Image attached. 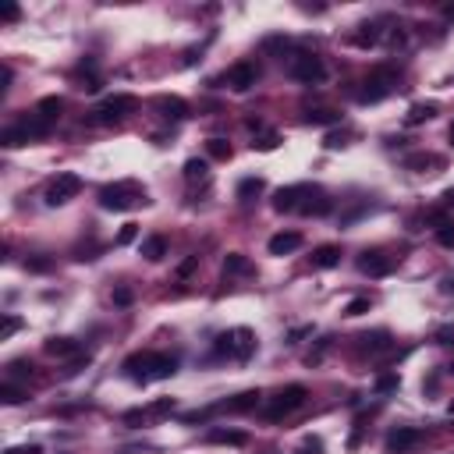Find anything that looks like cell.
I'll use <instances>...</instances> for the list:
<instances>
[{
  "mask_svg": "<svg viewBox=\"0 0 454 454\" xmlns=\"http://www.w3.org/2000/svg\"><path fill=\"white\" fill-rule=\"evenodd\" d=\"M394 89H397V71H394V68H376V71H369V75L359 82L355 100H359V103H380V100H387Z\"/></svg>",
  "mask_w": 454,
  "mask_h": 454,
  "instance_id": "cell-3",
  "label": "cell"
},
{
  "mask_svg": "<svg viewBox=\"0 0 454 454\" xmlns=\"http://www.w3.org/2000/svg\"><path fill=\"white\" fill-rule=\"evenodd\" d=\"M380 25H383V22H362L359 33L351 36V43H355V47H376V43L383 40V29H380Z\"/></svg>",
  "mask_w": 454,
  "mask_h": 454,
  "instance_id": "cell-18",
  "label": "cell"
},
{
  "mask_svg": "<svg viewBox=\"0 0 454 454\" xmlns=\"http://www.w3.org/2000/svg\"><path fill=\"white\" fill-rule=\"evenodd\" d=\"M450 146H454V124H450Z\"/></svg>",
  "mask_w": 454,
  "mask_h": 454,
  "instance_id": "cell-51",
  "label": "cell"
},
{
  "mask_svg": "<svg viewBox=\"0 0 454 454\" xmlns=\"http://www.w3.org/2000/svg\"><path fill=\"white\" fill-rule=\"evenodd\" d=\"M43 348H47V355H54V359H68V355H78V351H82L78 341H71V337H50Z\"/></svg>",
  "mask_w": 454,
  "mask_h": 454,
  "instance_id": "cell-20",
  "label": "cell"
},
{
  "mask_svg": "<svg viewBox=\"0 0 454 454\" xmlns=\"http://www.w3.org/2000/svg\"><path fill=\"white\" fill-rule=\"evenodd\" d=\"M4 454H43V447H40V443H25V447H11V450H4Z\"/></svg>",
  "mask_w": 454,
  "mask_h": 454,
  "instance_id": "cell-42",
  "label": "cell"
},
{
  "mask_svg": "<svg viewBox=\"0 0 454 454\" xmlns=\"http://www.w3.org/2000/svg\"><path fill=\"white\" fill-rule=\"evenodd\" d=\"M305 397H309V390H305L302 383H291V387L277 390V394L270 397V404H267V419H270V422H277V419L291 415L295 408H302V404H305Z\"/></svg>",
  "mask_w": 454,
  "mask_h": 454,
  "instance_id": "cell-6",
  "label": "cell"
},
{
  "mask_svg": "<svg viewBox=\"0 0 454 454\" xmlns=\"http://www.w3.org/2000/svg\"><path fill=\"white\" fill-rule=\"evenodd\" d=\"M281 146V135L277 132H267V135H260L256 142H252V149H260V153H270V149H277Z\"/></svg>",
  "mask_w": 454,
  "mask_h": 454,
  "instance_id": "cell-34",
  "label": "cell"
},
{
  "mask_svg": "<svg viewBox=\"0 0 454 454\" xmlns=\"http://www.w3.org/2000/svg\"><path fill=\"white\" fill-rule=\"evenodd\" d=\"M146 188L139 181H114V185H103L100 188V206L103 209H135V206H146Z\"/></svg>",
  "mask_w": 454,
  "mask_h": 454,
  "instance_id": "cell-2",
  "label": "cell"
},
{
  "mask_svg": "<svg viewBox=\"0 0 454 454\" xmlns=\"http://www.w3.org/2000/svg\"><path fill=\"white\" fill-rule=\"evenodd\" d=\"M124 373L132 380H167L177 373V359L174 355H163V351H135L124 359Z\"/></svg>",
  "mask_w": 454,
  "mask_h": 454,
  "instance_id": "cell-1",
  "label": "cell"
},
{
  "mask_svg": "<svg viewBox=\"0 0 454 454\" xmlns=\"http://www.w3.org/2000/svg\"><path fill=\"white\" fill-rule=\"evenodd\" d=\"M419 440H422V429H415V426H397V429L387 433L383 447H387V454H401V450L415 447Z\"/></svg>",
  "mask_w": 454,
  "mask_h": 454,
  "instance_id": "cell-10",
  "label": "cell"
},
{
  "mask_svg": "<svg viewBox=\"0 0 454 454\" xmlns=\"http://www.w3.org/2000/svg\"><path fill=\"white\" fill-rule=\"evenodd\" d=\"M440 202H443V209H450V206H454V188H447V192L440 195Z\"/></svg>",
  "mask_w": 454,
  "mask_h": 454,
  "instance_id": "cell-48",
  "label": "cell"
},
{
  "mask_svg": "<svg viewBox=\"0 0 454 454\" xmlns=\"http://www.w3.org/2000/svg\"><path fill=\"white\" fill-rule=\"evenodd\" d=\"M61 110H64V100H61V96H47V100H40V107H36V114L47 117L50 124L61 117Z\"/></svg>",
  "mask_w": 454,
  "mask_h": 454,
  "instance_id": "cell-25",
  "label": "cell"
},
{
  "mask_svg": "<svg viewBox=\"0 0 454 454\" xmlns=\"http://www.w3.org/2000/svg\"><path fill=\"white\" fill-rule=\"evenodd\" d=\"M18 18H22L18 8H4V22H18Z\"/></svg>",
  "mask_w": 454,
  "mask_h": 454,
  "instance_id": "cell-47",
  "label": "cell"
},
{
  "mask_svg": "<svg viewBox=\"0 0 454 454\" xmlns=\"http://www.w3.org/2000/svg\"><path fill=\"white\" fill-rule=\"evenodd\" d=\"M404 163H408V167H415V170H422V167H429V163H433V156H429V153H419V156H408Z\"/></svg>",
  "mask_w": 454,
  "mask_h": 454,
  "instance_id": "cell-41",
  "label": "cell"
},
{
  "mask_svg": "<svg viewBox=\"0 0 454 454\" xmlns=\"http://www.w3.org/2000/svg\"><path fill=\"white\" fill-rule=\"evenodd\" d=\"M298 209H302L305 216H327V213L334 209V202H330L320 188H313V185H309V192H305V199H302V206H298Z\"/></svg>",
  "mask_w": 454,
  "mask_h": 454,
  "instance_id": "cell-14",
  "label": "cell"
},
{
  "mask_svg": "<svg viewBox=\"0 0 454 454\" xmlns=\"http://www.w3.org/2000/svg\"><path fill=\"white\" fill-rule=\"evenodd\" d=\"M443 291H454V277H450V281H447V288H443Z\"/></svg>",
  "mask_w": 454,
  "mask_h": 454,
  "instance_id": "cell-50",
  "label": "cell"
},
{
  "mask_svg": "<svg viewBox=\"0 0 454 454\" xmlns=\"http://www.w3.org/2000/svg\"><path fill=\"white\" fill-rule=\"evenodd\" d=\"M223 274H252L249 256H242V252H227V256H223Z\"/></svg>",
  "mask_w": 454,
  "mask_h": 454,
  "instance_id": "cell-24",
  "label": "cell"
},
{
  "mask_svg": "<svg viewBox=\"0 0 454 454\" xmlns=\"http://www.w3.org/2000/svg\"><path fill=\"white\" fill-rule=\"evenodd\" d=\"M443 18H447V22H454V4H447V8H443Z\"/></svg>",
  "mask_w": 454,
  "mask_h": 454,
  "instance_id": "cell-49",
  "label": "cell"
},
{
  "mask_svg": "<svg viewBox=\"0 0 454 454\" xmlns=\"http://www.w3.org/2000/svg\"><path fill=\"white\" fill-rule=\"evenodd\" d=\"M369 305H373L369 298H351V302L344 305V316H351V320H355V316H366V313H369Z\"/></svg>",
  "mask_w": 454,
  "mask_h": 454,
  "instance_id": "cell-35",
  "label": "cell"
},
{
  "mask_svg": "<svg viewBox=\"0 0 454 454\" xmlns=\"http://www.w3.org/2000/svg\"><path fill=\"white\" fill-rule=\"evenodd\" d=\"M359 270H362L366 277H387V274L394 270V260L383 256L380 249H373V252H362V256H359Z\"/></svg>",
  "mask_w": 454,
  "mask_h": 454,
  "instance_id": "cell-11",
  "label": "cell"
},
{
  "mask_svg": "<svg viewBox=\"0 0 454 454\" xmlns=\"http://www.w3.org/2000/svg\"><path fill=\"white\" fill-rule=\"evenodd\" d=\"M114 302H117V305H132V291H128V288H117V291H114Z\"/></svg>",
  "mask_w": 454,
  "mask_h": 454,
  "instance_id": "cell-43",
  "label": "cell"
},
{
  "mask_svg": "<svg viewBox=\"0 0 454 454\" xmlns=\"http://www.w3.org/2000/svg\"><path fill=\"white\" fill-rule=\"evenodd\" d=\"M206 177H209L206 160H188L185 163V181H206Z\"/></svg>",
  "mask_w": 454,
  "mask_h": 454,
  "instance_id": "cell-28",
  "label": "cell"
},
{
  "mask_svg": "<svg viewBox=\"0 0 454 454\" xmlns=\"http://www.w3.org/2000/svg\"><path fill=\"white\" fill-rule=\"evenodd\" d=\"M75 82H78L82 93H100V86H103V78L93 71V61H86V64L75 71Z\"/></svg>",
  "mask_w": 454,
  "mask_h": 454,
  "instance_id": "cell-19",
  "label": "cell"
},
{
  "mask_svg": "<svg viewBox=\"0 0 454 454\" xmlns=\"http://www.w3.org/2000/svg\"><path fill=\"white\" fill-rule=\"evenodd\" d=\"M8 89H11V68L0 71V93H8Z\"/></svg>",
  "mask_w": 454,
  "mask_h": 454,
  "instance_id": "cell-46",
  "label": "cell"
},
{
  "mask_svg": "<svg viewBox=\"0 0 454 454\" xmlns=\"http://www.w3.org/2000/svg\"><path fill=\"white\" fill-rule=\"evenodd\" d=\"M288 75H291L295 82L316 86V82H323V78H327V64H323L316 54H295V57L288 61Z\"/></svg>",
  "mask_w": 454,
  "mask_h": 454,
  "instance_id": "cell-7",
  "label": "cell"
},
{
  "mask_svg": "<svg viewBox=\"0 0 454 454\" xmlns=\"http://www.w3.org/2000/svg\"><path fill=\"white\" fill-rule=\"evenodd\" d=\"M447 373H454V362H450V369H447Z\"/></svg>",
  "mask_w": 454,
  "mask_h": 454,
  "instance_id": "cell-52",
  "label": "cell"
},
{
  "mask_svg": "<svg viewBox=\"0 0 454 454\" xmlns=\"http://www.w3.org/2000/svg\"><path fill=\"white\" fill-rule=\"evenodd\" d=\"M359 341H362V348H366L369 355H383V351H390V337H387V330H376V334H362Z\"/></svg>",
  "mask_w": 454,
  "mask_h": 454,
  "instance_id": "cell-22",
  "label": "cell"
},
{
  "mask_svg": "<svg viewBox=\"0 0 454 454\" xmlns=\"http://www.w3.org/2000/svg\"><path fill=\"white\" fill-rule=\"evenodd\" d=\"M433 114H436V103H415V107L404 114V121H408V124H422V121H429Z\"/></svg>",
  "mask_w": 454,
  "mask_h": 454,
  "instance_id": "cell-26",
  "label": "cell"
},
{
  "mask_svg": "<svg viewBox=\"0 0 454 454\" xmlns=\"http://www.w3.org/2000/svg\"><path fill=\"white\" fill-rule=\"evenodd\" d=\"M153 107L160 110V117H167V121H181V117H188V103L181 100V96H156L153 100Z\"/></svg>",
  "mask_w": 454,
  "mask_h": 454,
  "instance_id": "cell-15",
  "label": "cell"
},
{
  "mask_svg": "<svg viewBox=\"0 0 454 454\" xmlns=\"http://www.w3.org/2000/svg\"><path fill=\"white\" fill-rule=\"evenodd\" d=\"M436 242H440L443 249H454V216H447V220L436 227Z\"/></svg>",
  "mask_w": 454,
  "mask_h": 454,
  "instance_id": "cell-30",
  "label": "cell"
},
{
  "mask_svg": "<svg viewBox=\"0 0 454 454\" xmlns=\"http://www.w3.org/2000/svg\"><path fill=\"white\" fill-rule=\"evenodd\" d=\"M0 401H4V404H22L25 401V390L15 387V383H4V387H0Z\"/></svg>",
  "mask_w": 454,
  "mask_h": 454,
  "instance_id": "cell-32",
  "label": "cell"
},
{
  "mask_svg": "<svg viewBox=\"0 0 454 454\" xmlns=\"http://www.w3.org/2000/svg\"><path fill=\"white\" fill-rule=\"evenodd\" d=\"M298 245H302V235H298V231H281V235H274V238L267 242L270 256H288V252H295Z\"/></svg>",
  "mask_w": 454,
  "mask_h": 454,
  "instance_id": "cell-16",
  "label": "cell"
},
{
  "mask_svg": "<svg viewBox=\"0 0 454 454\" xmlns=\"http://www.w3.org/2000/svg\"><path fill=\"white\" fill-rule=\"evenodd\" d=\"M135 110H139V100L128 96V93H117V96H107V100L89 114V121H93V124H117V121H124V117L135 114Z\"/></svg>",
  "mask_w": 454,
  "mask_h": 454,
  "instance_id": "cell-5",
  "label": "cell"
},
{
  "mask_svg": "<svg viewBox=\"0 0 454 454\" xmlns=\"http://www.w3.org/2000/svg\"><path fill=\"white\" fill-rule=\"evenodd\" d=\"M135 238H139V223H124L121 235H117V245H128V242H135Z\"/></svg>",
  "mask_w": 454,
  "mask_h": 454,
  "instance_id": "cell-38",
  "label": "cell"
},
{
  "mask_svg": "<svg viewBox=\"0 0 454 454\" xmlns=\"http://www.w3.org/2000/svg\"><path fill=\"white\" fill-rule=\"evenodd\" d=\"M18 327H22V320H18V316H4V327H0V341H8Z\"/></svg>",
  "mask_w": 454,
  "mask_h": 454,
  "instance_id": "cell-39",
  "label": "cell"
},
{
  "mask_svg": "<svg viewBox=\"0 0 454 454\" xmlns=\"http://www.w3.org/2000/svg\"><path fill=\"white\" fill-rule=\"evenodd\" d=\"M78 192H82V177H78V174H57V177L47 185L43 199H47V206H64V202H71Z\"/></svg>",
  "mask_w": 454,
  "mask_h": 454,
  "instance_id": "cell-8",
  "label": "cell"
},
{
  "mask_svg": "<svg viewBox=\"0 0 454 454\" xmlns=\"http://www.w3.org/2000/svg\"><path fill=\"white\" fill-rule=\"evenodd\" d=\"M309 263H313V270H330V267H337V263H341V245H320V249L309 256Z\"/></svg>",
  "mask_w": 454,
  "mask_h": 454,
  "instance_id": "cell-17",
  "label": "cell"
},
{
  "mask_svg": "<svg viewBox=\"0 0 454 454\" xmlns=\"http://www.w3.org/2000/svg\"><path fill=\"white\" fill-rule=\"evenodd\" d=\"M195 270H199V256H188V260H185V263H181V267H177V277H181V281H185V277H192V274H195Z\"/></svg>",
  "mask_w": 454,
  "mask_h": 454,
  "instance_id": "cell-40",
  "label": "cell"
},
{
  "mask_svg": "<svg viewBox=\"0 0 454 454\" xmlns=\"http://www.w3.org/2000/svg\"><path fill=\"white\" fill-rule=\"evenodd\" d=\"M295 454H323V440H320V436H305Z\"/></svg>",
  "mask_w": 454,
  "mask_h": 454,
  "instance_id": "cell-36",
  "label": "cell"
},
{
  "mask_svg": "<svg viewBox=\"0 0 454 454\" xmlns=\"http://www.w3.org/2000/svg\"><path fill=\"white\" fill-rule=\"evenodd\" d=\"M263 188H267V185H263V177H245V181L238 185V199H245V202H249V199H256Z\"/></svg>",
  "mask_w": 454,
  "mask_h": 454,
  "instance_id": "cell-29",
  "label": "cell"
},
{
  "mask_svg": "<svg viewBox=\"0 0 454 454\" xmlns=\"http://www.w3.org/2000/svg\"><path fill=\"white\" fill-rule=\"evenodd\" d=\"M401 387V376L397 373H380L376 376V394H387V390H397Z\"/></svg>",
  "mask_w": 454,
  "mask_h": 454,
  "instance_id": "cell-33",
  "label": "cell"
},
{
  "mask_svg": "<svg viewBox=\"0 0 454 454\" xmlns=\"http://www.w3.org/2000/svg\"><path fill=\"white\" fill-rule=\"evenodd\" d=\"M25 267H29V270H36V274H43V270H50V260H29Z\"/></svg>",
  "mask_w": 454,
  "mask_h": 454,
  "instance_id": "cell-44",
  "label": "cell"
},
{
  "mask_svg": "<svg viewBox=\"0 0 454 454\" xmlns=\"http://www.w3.org/2000/svg\"><path fill=\"white\" fill-rule=\"evenodd\" d=\"M305 192H309V185H288V188H277V195H274V209H277V213H291V209H298V206H302V199H305Z\"/></svg>",
  "mask_w": 454,
  "mask_h": 454,
  "instance_id": "cell-12",
  "label": "cell"
},
{
  "mask_svg": "<svg viewBox=\"0 0 454 454\" xmlns=\"http://www.w3.org/2000/svg\"><path fill=\"white\" fill-rule=\"evenodd\" d=\"M8 376H33V362H25V359H15V362L8 366Z\"/></svg>",
  "mask_w": 454,
  "mask_h": 454,
  "instance_id": "cell-37",
  "label": "cell"
},
{
  "mask_svg": "<svg viewBox=\"0 0 454 454\" xmlns=\"http://www.w3.org/2000/svg\"><path fill=\"white\" fill-rule=\"evenodd\" d=\"M163 252H167V238H163V235H153V238L142 242V256H146L149 263H160Z\"/></svg>",
  "mask_w": 454,
  "mask_h": 454,
  "instance_id": "cell-23",
  "label": "cell"
},
{
  "mask_svg": "<svg viewBox=\"0 0 454 454\" xmlns=\"http://www.w3.org/2000/svg\"><path fill=\"white\" fill-rule=\"evenodd\" d=\"M213 351H216V355H227V359L245 362V359L256 351V334H252L249 327H235V330H227V334L216 337Z\"/></svg>",
  "mask_w": 454,
  "mask_h": 454,
  "instance_id": "cell-4",
  "label": "cell"
},
{
  "mask_svg": "<svg viewBox=\"0 0 454 454\" xmlns=\"http://www.w3.org/2000/svg\"><path fill=\"white\" fill-rule=\"evenodd\" d=\"M450 415H454V401H450Z\"/></svg>",
  "mask_w": 454,
  "mask_h": 454,
  "instance_id": "cell-53",
  "label": "cell"
},
{
  "mask_svg": "<svg viewBox=\"0 0 454 454\" xmlns=\"http://www.w3.org/2000/svg\"><path fill=\"white\" fill-rule=\"evenodd\" d=\"M305 334H313V327H298V330H291V334H288V344H298V337H305Z\"/></svg>",
  "mask_w": 454,
  "mask_h": 454,
  "instance_id": "cell-45",
  "label": "cell"
},
{
  "mask_svg": "<svg viewBox=\"0 0 454 454\" xmlns=\"http://www.w3.org/2000/svg\"><path fill=\"white\" fill-rule=\"evenodd\" d=\"M206 153H209L213 160H231V146H227L223 139H209V142H206Z\"/></svg>",
  "mask_w": 454,
  "mask_h": 454,
  "instance_id": "cell-31",
  "label": "cell"
},
{
  "mask_svg": "<svg viewBox=\"0 0 454 454\" xmlns=\"http://www.w3.org/2000/svg\"><path fill=\"white\" fill-rule=\"evenodd\" d=\"M263 404V394L260 390H245V394H235V397H227L220 404H213V412H252Z\"/></svg>",
  "mask_w": 454,
  "mask_h": 454,
  "instance_id": "cell-13",
  "label": "cell"
},
{
  "mask_svg": "<svg viewBox=\"0 0 454 454\" xmlns=\"http://www.w3.org/2000/svg\"><path fill=\"white\" fill-rule=\"evenodd\" d=\"M206 440H209V443H231V447L249 443V436H245L242 429H209V433H206Z\"/></svg>",
  "mask_w": 454,
  "mask_h": 454,
  "instance_id": "cell-21",
  "label": "cell"
},
{
  "mask_svg": "<svg viewBox=\"0 0 454 454\" xmlns=\"http://www.w3.org/2000/svg\"><path fill=\"white\" fill-rule=\"evenodd\" d=\"M305 121H309V124H337V121H341V114H337V110H330V107H320V110H309V114H305Z\"/></svg>",
  "mask_w": 454,
  "mask_h": 454,
  "instance_id": "cell-27",
  "label": "cell"
},
{
  "mask_svg": "<svg viewBox=\"0 0 454 454\" xmlns=\"http://www.w3.org/2000/svg\"><path fill=\"white\" fill-rule=\"evenodd\" d=\"M223 82H227V89H235V93H249L260 82V64L256 61H238L235 68H227Z\"/></svg>",
  "mask_w": 454,
  "mask_h": 454,
  "instance_id": "cell-9",
  "label": "cell"
}]
</instances>
